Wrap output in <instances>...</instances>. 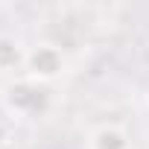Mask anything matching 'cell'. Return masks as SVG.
<instances>
[{"mask_svg":"<svg viewBox=\"0 0 149 149\" xmlns=\"http://www.w3.org/2000/svg\"><path fill=\"white\" fill-rule=\"evenodd\" d=\"M0 105L12 120H38L50 111L53 105V94L50 85L32 82L29 76H18L9 79L0 91Z\"/></svg>","mask_w":149,"mask_h":149,"instance_id":"6da1fadb","label":"cell"},{"mask_svg":"<svg viewBox=\"0 0 149 149\" xmlns=\"http://www.w3.org/2000/svg\"><path fill=\"white\" fill-rule=\"evenodd\" d=\"M64 70H67V56L58 44H53V41L29 44L24 76H29L32 82H41V85H53L56 79L64 76Z\"/></svg>","mask_w":149,"mask_h":149,"instance_id":"7a4b0ae2","label":"cell"},{"mask_svg":"<svg viewBox=\"0 0 149 149\" xmlns=\"http://www.w3.org/2000/svg\"><path fill=\"white\" fill-rule=\"evenodd\" d=\"M26 53H29V44H24L12 32H0V76H12V79L24 76Z\"/></svg>","mask_w":149,"mask_h":149,"instance_id":"3957f363","label":"cell"},{"mask_svg":"<svg viewBox=\"0 0 149 149\" xmlns=\"http://www.w3.org/2000/svg\"><path fill=\"white\" fill-rule=\"evenodd\" d=\"M85 149H132V137L117 123H100L91 129Z\"/></svg>","mask_w":149,"mask_h":149,"instance_id":"277c9868","label":"cell"},{"mask_svg":"<svg viewBox=\"0 0 149 149\" xmlns=\"http://www.w3.org/2000/svg\"><path fill=\"white\" fill-rule=\"evenodd\" d=\"M146 100H149V94H146Z\"/></svg>","mask_w":149,"mask_h":149,"instance_id":"5b68a950","label":"cell"}]
</instances>
